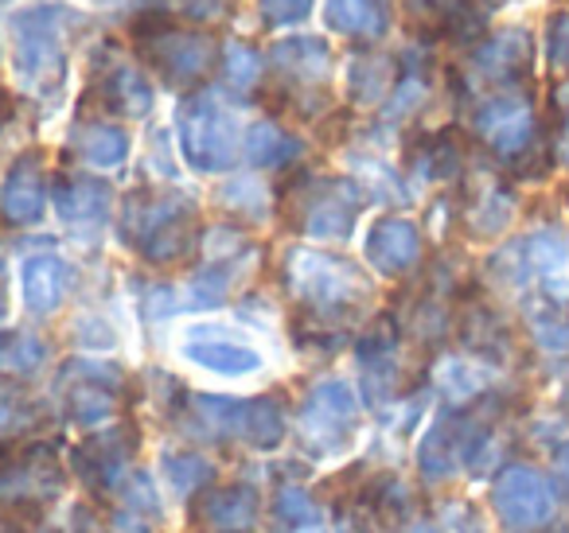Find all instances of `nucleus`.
<instances>
[{
  "mask_svg": "<svg viewBox=\"0 0 569 533\" xmlns=\"http://www.w3.org/2000/svg\"><path fill=\"white\" fill-rule=\"evenodd\" d=\"M281 284L297 304V315L351 328L371 300V276L348 258L309 245H289L281 253Z\"/></svg>",
  "mask_w": 569,
  "mask_h": 533,
  "instance_id": "obj_1",
  "label": "nucleus"
},
{
  "mask_svg": "<svg viewBox=\"0 0 569 533\" xmlns=\"http://www.w3.org/2000/svg\"><path fill=\"white\" fill-rule=\"evenodd\" d=\"M118 234L144 265H180L196 253L199 238V207L191 195L172 188H137L121 199Z\"/></svg>",
  "mask_w": 569,
  "mask_h": 533,
  "instance_id": "obj_2",
  "label": "nucleus"
},
{
  "mask_svg": "<svg viewBox=\"0 0 569 533\" xmlns=\"http://www.w3.org/2000/svg\"><path fill=\"white\" fill-rule=\"evenodd\" d=\"M488 440L483 421L468 413H449L421 436L418 444V471L426 483H445L460 467H472L480 460V447Z\"/></svg>",
  "mask_w": 569,
  "mask_h": 533,
  "instance_id": "obj_15",
  "label": "nucleus"
},
{
  "mask_svg": "<svg viewBox=\"0 0 569 533\" xmlns=\"http://www.w3.org/2000/svg\"><path fill=\"white\" fill-rule=\"evenodd\" d=\"M219 203L246 222H261L269 214V195H266V188H261V180H253V175L230 180L227 188L219 191Z\"/></svg>",
  "mask_w": 569,
  "mask_h": 533,
  "instance_id": "obj_38",
  "label": "nucleus"
},
{
  "mask_svg": "<svg viewBox=\"0 0 569 533\" xmlns=\"http://www.w3.org/2000/svg\"><path fill=\"white\" fill-rule=\"evenodd\" d=\"M51 203H56V214L71 230H98L113 214V188L106 180H98V175L63 172L56 175Z\"/></svg>",
  "mask_w": 569,
  "mask_h": 533,
  "instance_id": "obj_22",
  "label": "nucleus"
},
{
  "mask_svg": "<svg viewBox=\"0 0 569 533\" xmlns=\"http://www.w3.org/2000/svg\"><path fill=\"white\" fill-rule=\"evenodd\" d=\"M51 359V346L36 331H0V378H28Z\"/></svg>",
  "mask_w": 569,
  "mask_h": 533,
  "instance_id": "obj_32",
  "label": "nucleus"
},
{
  "mask_svg": "<svg viewBox=\"0 0 569 533\" xmlns=\"http://www.w3.org/2000/svg\"><path fill=\"white\" fill-rule=\"evenodd\" d=\"M43 424H48L43 421V409L28 398V390L0 378V447L28 444V436L40 432Z\"/></svg>",
  "mask_w": 569,
  "mask_h": 533,
  "instance_id": "obj_31",
  "label": "nucleus"
},
{
  "mask_svg": "<svg viewBox=\"0 0 569 533\" xmlns=\"http://www.w3.org/2000/svg\"><path fill=\"white\" fill-rule=\"evenodd\" d=\"M398 82V63L382 51H359L348 59V98L356 105H382Z\"/></svg>",
  "mask_w": 569,
  "mask_h": 533,
  "instance_id": "obj_27",
  "label": "nucleus"
},
{
  "mask_svg": "<svg viewBox=\"0 0 569 533\" xmlns=\"http://www.w3.org/2000/svg\"><path fill=\"white\" fill-rule=\"evenodd\" d=\"M188 421L196 436L246 444L253 452H273L284 440V405L273 393L261 398H219V393H188Z\"/></svg>",
  "mask_w": 569,
  "mask_h": 533,
  "instance_id": "obj_5",
  "label": "nucleus"
},
{
  "mask_svg": "<svg viewBox=\"0 0 569 533\" xmlns=\"http://www.w3.org/2000/svg\"><path fill=\"white\" fill-rule=\"evenodd\" d=\"M121 370L110 362H87L74 359L59 374V390H63V409L74 424L82 429H102L113 421L121 409Z\"/></svg>",
  "mask_w": 569,
  "mask_h": 533,
  "instance_id": "obj_14",
  "label": "nucleus"
},
{
  "mask_svg": "<svg viewBox=\"0 0 569 533\" xmlns=\"http://www.w3.org/2000/svg\"><path fill=\"white\" fill-rule=\"evenodd\" d=\"M550 113H553V121H558L561 133H569V79L550 90Z\"/></svg>",
  "mask_w": 569,
  "mask_h": 533,
  "instance_id": "obj_45",
  "label": "nucleus"
},
{
  "mask_svg": "<svg viewBox=\"0 0 569 533\" xmlns=\"http://www.w3.org/2000/svg\"><path fill=\"white\" fill-rule=\"evenodd\" d=\"M273 514H277V522L284 525V530H317V517H320V510H317V502H312V494L309 491H301V486H281L277 491V499H273Z\"/></svg>",
  "mask_w": 569,
  "mask_h": 533,
  "instance_id": "obj_39",
  "label": "nucleus"
},
{
  "mask_svg": "<svg viewBox=\"0 0 569 533\" xmlns=\"http://www.w3.org/2000/svg\"><path fill=\"white\" fill-rule=\"evenodd\" d=\"M87 98H94L106 113L113 118H149L152 105H157V90H152V79L133 63H121V59H110L102 71L94 74Z\"/></svg>",
  "mask_w": 569,
  "mask_h": 533,
  "instance_id": "obj_21",
  "label": "nucleus"
},
{
  "mask_svg": "<svg viewBox=\"0 0 569 533\" xmlns=\"http://www.w3.org/2000/svg\"><path fill=\"white\" fill-rule=\"evenodd\" d=\"M535 67V40L527 28H499V32L483 36L472 51H468V71L476 82L499 90H519L530 79Z\"/></svg>",
  "mask_w": 569,
  "mask_h": 533,
  "instance_id": "obj_16",
  "label": "nucleus"
},
{
  "mask_svg": "<svg viewBox=\"0 0 569 533\" xmlns=\"http://www.w3.org/2000/svg\"><path fill=\"white\" fill-rule=\"evenodd\" d=\"M219 71H222V82H227V87L253 90L261 82V71H266V67H261V56L250 48V43L230 40L219 56Z\"/></svg>",
  "mask_w": 569,
  "mask_h": 533,
  "instance_id": "obj_37",
  "label": "nucleus"
},
{
  "mask_svg": "<svg viewBox=\"0 0 569 533\" xmlns=\"http://www.w3.org/2000/svg\"><path fill=\"white\" fill-rule=\"evenodd\" d=\"M133 48L141 63L168 87H199L214 71V59L222 56L219 43L203 28H183L168 12H144L129 24Z\"/></svg>",
  "mask_w": 569,
  "mask_h": 533,
  "instance_id": "obj_4",
  "label": "nucleus"
},
{
  "mask_svg": "<svg viewBox=\"0 0 569 533\" xmlns=\"http://www.w3.org/2000/svg\"><path fill=\"white\" fill-rule=\"evenodd\" d=\"M12 113H17V105H12V94H9V90H4V87H0V129L9 125Z\"/></svg>",
  "mask_w": 569,
  "mask_h": 533,
  "instance_id": "obj_46",
  "label": "nucleus"
},
{
  "mask_svg": "<svg viewBox=\"0 0 569 533\" xmlns=\"http://www.w3.org/2000/svg\"><path fill=\"white\" fill-rule=\"evenodd\" d=\"M546 51L558 71L569 74V12H553L550 28H546Z\"/></svg>",
  "mask_w": 569,
  "mask_h": 533,
  "instance_id": "obj_43",
  "label": "nucleus"
},
{
  "mask_svg": "<svg viewBox=\"0 0 569 533\" xmlns=\"http://www.w3.org/2000/svg\"><path fill=\"white\" fill-rule=\"evenodd\" d=\"M246 265V258H234V261H203V265L191 273L188 281V308H219L227 304L230 289H234V276L238 269Z\"/></svg>",
  "mask_w": 569,
  "mask_h": 533,
  "instance_id": "obj_33",
  "label": "nucleus"
},
{
  "mask_svg": "<svg viewBox=\"0 0 569 533\" xmlns=\"http://www.w3.org/2000/svg\"><path fill=\"white\" fill-rule=\"evenodd\" d=\"M196 522L211 533H253L261 522V494L250 483L207 486L196 499Z\"/></svg>",
  "mask_w": 569,
  "mask_h": 533,
  "instance_id": "obj_23",
  "label": "nucleus"
},
{
  "mask_svg": "<svg viewBox=\"0 0 569 533\" xmlns=\"http://www.w3.org/2000/svg\"><path fill=\"white\" fill-rule=\"evenodd\" d=\"M242 157L258 172H284L305 157V141L281 125V121H253L242 137Z\"/></svg>",
  "mask_w": 569,
  "mask_h": 533,
  "instance_id": "obj_24",
  "label": "nucleus"
},
{
  "mask_svg": "<svg viewBox=\"0 0 569 533\" xmlns=\"http://www.w3.org/2000/svg\"><path fill=\"white\" fill-rule=\"evenodd\" d=\"M325 20L332 32L348 36V40L375 43L387 36L390 9L387 0H325Z\"/></svg>",
  "mask_w": 569,
  "mask_h": 533,
  "instance_id": "obj_26",
  "label": "nucleus"
},
{
  "mask_svg": "<svg viewBox=\"0 0 569 533\" xmlns=\"http://www.w3.org/2000/svg\"><path fill=\"white\" fill-rule=\"evenodd\" d=\"M301 444L312 460H332L356 444L359 432V401L343 378H325L301 401Z\"/></svg>",
  "mask_w": 569,
  "mask_h": 533,
  "instance_id": "obj_10",
  "label": "nucleus"
},
{
  "mask_svg": "<svg viewBox=\"0 0 569 533\" xmlns=\"http://www.w3.org/2000/svg\"><path fill=\"white\" fill-rule=\"evenodd\" d=\"M472 133L480 137V141L488 144V152H496L507 168L519 164L530 149L542 144L535 105H530V94H522V90H499V94H488L483 102H476Z\"/></svg>",
  "mask_w": 569,
  "mask_h": 533,
  "instance_id": "obj_11",
  "label": "nucleus"
},
{
  "mask_svg": "<svg viewBox=\"0 0 569 533\" xmlns=\"http://www.w3.org/2000/svg\"><path fill=\"white\" fill-rule=\"evenodd\" d=\"M74 339H79V346H87V351H106V346L118 343L113 328L106 320H98V315H82L79 328H74Z\"/></svg>",
  "mask_w": 569,
  "mask_h": 533,
  "instance_id": "obj_44",
  "label": "nucleus"
},
{
  "mask_svg": "<svg viewBox=\"0 0 569 533\" xmlns=\"http://www.w3.org/2000/svg\"><path fill=\"white\" fill-rule=\"evenodd\" d=\"M553 467H558V475L569 483V444H561V447H558V455H553Z\"/></svg>",
  "mask_w": 569,
  "mask_h": 533,
  "instance_id": "obj_47",
  "label": "nucleus"
},
{
  "mask_svg": "<svg viewBox=\"0 0 569 533\" xmlns=\"http://www.w3.org/2000/svg\"><path fill=\"white\" fill-rule=\"evenodd\" d=\"M426 98H429L426 67H421V63L402 67L395 90H390V98L382 102V118H387V121H406L413 110H421V102H426Z\"/></svg>",
  "mask_w": 569,
  "mask_h": 533,
  "instance_id": "obj_35",
  "label": "nucleus"
},
{
  "mask_svg": "<svg viewBox=\"0 0 569 533\" xmlns=\"http://www.w3.org/2000/svg\"><path fill=\"white\" fill-rule=\"evenodd\" d=\"M67 471L51 444H17L0 447V514L20 530L40 525L51 502L63 494Z\"/></svg>",
  "mask_w": 569,
  "mask_h": 533,
  "instance_id": "obj_6",
  "label": "nucleus"
},
{
  "mask_svg": "<svg viewBox=\"0 0 569 533\" xmlns=\"http://www.w3.org/2000/svg\"><path fill=\"white\" fill-rule=\"evenodd\" d=\"M74 289H79V269L63 253H28L20 265V292H24V308L32 315H56Z\"/></svg>",
  "mask_w": 569,
  "mask_h": 533,
  "instance_id": "obj_19",
  "label": "nucleus"
},
{
  "mask_svg": "<svg viewBox=\"0 0 569 533\" xmlns=\"http://www.w3.org/2000/svg\"><path fill=\"white\" fill-rule=\"evenodd\" d=\"M48 214V172L43 152H20L0 183V219L9 227H36Z\"/></svg>",
  "mask_w": 569,
  "mask_h": 533,
  "instance_id": "obj_18",
  "label": "nucleus"
},
{
  "mask_svg": "<svg viewBox=\"0 0 569 533\" xmlns=\"http://www.w3.org/2000/svg\"><path fill=\"white\" fill-rule=\"evenodd\" d=\"M137 444H141V432H137L133 421L110 424V429L94 432V436H87L74 447L71 467L87 483V491H94L98 499H110L133 475Z\"/></svg>",
  "mask_w": 569,
  "mask_h": 533,
  "instance_id": "obj_12",
  "label": "nucleus"
},
{
  "mask_svg": "<svg viewBox=\"0 0 569 533\" xmlns=\"http://www.w3.org/2000/svg\"><path fill=\"white\" fill-rule=\"evenodd\" d=\"M410 168L421 180L449 183L465 172V144H460L457 129H437V133L421 137V144L410 152Z\"/></svg>",
  "mask_w": 569,
  "mask_h": 533,
  "instance_id": "obj_28",
  "label": "nucleus"
},
{
  "mask_svg": "<svg viewBox=\"0 0 569 533\" xmlns=\"http://www.w3.org/2000/svg\"><path fill=\"white\" fill-rule=\"evenodd\" d=\"M176 137H180V152L196 172L214 175L230 172L242 160V125H238L234 110L214 94L211 87L191 90L176 110Z\"/></svg>",
  "mask_w": 569,
  "mask_h": 533,
  "instance_id": "obj_7",
  "label": "nucleus"
},
{
  "mask_svg": "<svg viewBox=\"0 0 569 533\" xmlns=\"http://www.w3.org/2000/svg\"><path fill=\"white\" fill-rule=\"evenodd\" d=\"M515 219V191L499 180H488L465 207V227L472 238H496Z\"/></svg>",
  "mask_w": 569,
  "mask_h": 533,
  "instance_id": "obj_30",
  "label": "nucleus"
},
{
  "mask_svg": "<svg viewBox=\"0 0 569 533\" xmlns=\"http://www.w3.org/2000/svg\"><path fill=\"white\" fill-rule=\"evenodd\" d=\"M460 339L472 346L476 354H503L511 346V335H507V323L499 320L488 308H472L460 323Z\"/></svg>",
  "mask_w": 569,
  "mask_h": 533,
  "instance_id": "obj_36",
  "label": "nucleus"
},
{
  "mask_svg": "<svg viewBox=\"0 0 569 533\" xmlns=\"http://www.w3.org/2000/svg\"><path fill=\"white\" fill-rule=\"evenodd\" d=\"M258 12L266 28H289L309 20L312 0H258Z\"/></svg>",
  "mask_w": 569,
  "mask_h": 533,
  "instance_id": "obj_41",
  "label": "nucleus"
},
{
  "mask_svg": "<svg viewBox=\"0 0 569 533\" xmlns=\"http://www.w3.org/2000/svg\"><path fill=\"white\" fill-rule=\"evenodd\" d=\"M269 67L277 74V98L297 118H320L328 110V79H332V51L320 36H289L269 48Z\"/></svg>",
  "mask_w": 569,
  "mask_h": 533,
  "instance_id": "obj_9",
  "label": "nucleus"
},
{
  "mask_svg": "<svg viewBox=\"0 0 569 533\" xmlns=\"http://www.w3.org/2000/svg\"><path fill=\"white\" fill-rule=\"evenodd\" d=\"M71 149L90 168H121L129 160V133L110 121H79L71 129Z\"/></svg>",
  "mask_w": 569,
  "mask_h": 533,
  "instance_id": "obj_29",
  "label": "nucleus"
},
{
  "mask_svg": "<svg viewBox=\"0 0 569 533\" xmlns=\"http://www.w3.org/2000/svg\"><path fill=\"white\" fill-rule=\"evenodd\" d=\"M530 331L546 351H569V320L553 312H535L530 315Z\"/></svg>",
  "mask_w": 569,
  "mask_h": 533,
  "instance_id": "obj_42",
  "label": "nucleus"
},
{
  "mask_svg": "<svg viewBox=\"0 0 569 533\" xmlns=\"http://www.w3.org/2000/svg\"><path fill=\"white\" fill-rule=\"evenodd\" d=\"M566 195H569V191H566Z\"/></svg>",
  "mask_w": 569,
  "mask_h": 533,
  "instance_id": "obj_49",
  "label": "nucleus"
},
{
  "mask_svg": "<svg viewBox=\"0 0 569 533\" xmlns=\"http://www.w3.org/2000/svg\"><path fill=\"white\" fill-rule=\"evenodd\" d=\"M437 382H441V390L449 393L452 401H472L476 393L483 390L480 370H476L472 362H465V359L441 362V370H437Z\"/></svg>",
  "mask_w": 569,
  "mask_h": 533,
  "instance_id": "obj_40",
  "label": "nucleus"
},
{
  "mask_svg": "<svg viewBox=\"0 0 569 533\" xmlns=\"http://www.w3.org/2000/svg\"><path fill=\"white\" fill-rule=\"evenodd\" d=\"M566 160H569V152H566Z\"/></svg>",
  "mask_w": 569,
  "mask_h": 533,
  "instance_id": "obj_48",
  "label": "nucleus"
},
{
  "mask_svg": "<svg viewBox=\"0 0 569 533\" xmlns=\"http://www.w3.org/2000/svg\"><path fill=\"white\" fill-rule=\"evenodd\" d=\"M553 483L527 463H511L491 483V510L507 533H538L553 517Z\"/></svg>",
  "mask_w": 569,
  "mask_h": 533,
  "instance_id": "obj_13",
  "label": "nucleus"
},
{
  "mask_svg": "<svg viewBox=\"0 0 569 533\" xmlns=\"http://www.w3.org/2000/svg\"><path fill=\"white\" fill-rule=\"evenodd\" d=\"M160 475H164L183 499H191L196 491H207V483H211V475H214V463L207 460L203 452H196V447H180V452H164Z\"/></svg>",
  "mask_w": 569,
  "mask_h": 533,
  "instance_id": "obj_34",
  "label": "nucleus"
},
{
  "mask_svg": "<svg viewBox=\"0 0 569 533\" xmlns=\"http://www.w3.org/2000/svg\"><path fill=\"white\" fill-rule=\"evenodd\" d=\"M113 499H118V510H113V530L118 533H152L164 522L160 494L152 486V475H144V471H133Z\"/></svg>",
  "mask_w": 569,
  "mask_h": 533,
  "instance_id": "obj_25",
  "label": "nucleus"
},
{
  "mask_svg": "<svg viewBox=\"0 0 569 533\" xmlns=\"http://www.w3.org/2000/svg\"><path fill=\"white\" fill-rule=\"evenodd\" d=\"M363 203V183L348 175L293 172L277 188V211L289 222V230L317 238V242H348Z\"/></svg>",
  "mask_w": 569,
  "mask_h": 533,
  "instance_id": "obj_3",
  "label": "nucleus"
},
{
  "mask_svg": "<svg viewBox=\"0 0 569 533\" xmlns=\"http://www.w3.org/2000/svg\"><path fill=\"white\" fill-rule=\"evenodd\" d=\"M71 12L63 4H36L12 20V48L17 71L28 90L51 98L63 90L67 79V24Z\"/></svg>",
  "mask_w": 569,
  "mask_h": 533,
  "instance_id": "obj_8",
  "label": "nucleus"
},
{
  "mask_svg": "<svg viewBox=\"0 0 569 533\" xmlns=\"http://www.w3.org/2000/svg\"><path fill=\"white\" fill-rule=\"evenodd\" d=\"M363 253L371 261L375 273L390 276H410L413 269L421 265V253H426V242H421V230L413 219H402V214H382V219L371 222L367 230Z\"/></svg>",
  "mask_w": 569,
  "mask_h": 533,
  "instance_id": "obj_17",
  "label": "nucleus"
},
{
  "mask_svg": "<svg viewBox=\"0 0 569 533\" xmlns=\"http://www.w3.org/2000/svg\"><path fill=\"white\" fill-rule=\"evenodd\" d=\"M180 354L188 362H196L199 370H207V374H222V378H246L261 370V354L250 343L227 335L222 328H207V323L188 328Z\"/></svg>",
  "mask_w": 569,
  "mask_h": 533,
  "instance_id": "obj_20",
  "label": "nucleus"
}]
</instances>
